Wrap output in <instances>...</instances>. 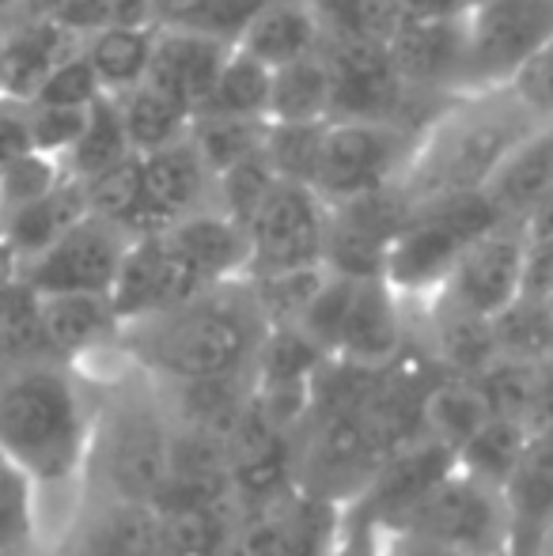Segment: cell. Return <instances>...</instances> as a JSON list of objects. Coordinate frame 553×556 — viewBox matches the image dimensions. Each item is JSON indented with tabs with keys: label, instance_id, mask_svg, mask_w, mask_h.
Here are the masks:
<instances>
[{
	"label": "cell",
	"instance_id": "obj_1",
	"mask_svg": "<svg viewBox=\"0 0 553 556\" xmlns=\"http://www.w3.org/2000/svg\"><path fill=\"white\" fill-rule=\"evenodd\" d=\"M269 318L251 280L201 292L163 315L122 326L118 349L152 382H193L239 375L259 364Z\"/></svg>",
	"mask_w": 553,
	"mask_h": 556
},
{
	"label": "cell",
	"instance_id": "obj_2",
	"mask_svg": "<svg viewBox=\"0 0 553 556\" xmlns=\"http://www.w3.org/2000/svg\"><path fill=\"white\" fill-rule=\"evenodd\" d=\"M96 435V387L76 367H0V454L42 492L80 489Z\"/></svg>",
	"mask_w": 553,
	"mask_h": 556
},
{
	"label": "cell",
	"instance_id": "obj_3",
	"mask_svg": "<svg viewBox=\"0 0 553 556\" xmlns=\"http://www.w3.org/2000/svg\"><path fill=\"white\" fill-rule=\"evenodd\" d=\"M546 125L535 122L504 88L455 96L420 132L399 186L414 208L478 193Z\"/></svg>",
	"mask_w": 553,
	"mask_h": 556
},
{
	"label": "cell",
	"instance_id": "obj_4",
	"mask_svg": "<svg viewBox=\"0 0 553 556\" xmlns=\"http://www.w3.org/2000/svg\"><path fill=\"white\" fill-rule=\"evenodd\" d=\"M88 382L96 387V435L80 500L155 507L171 451V425L160 390L126 356L111 375Z\"/></svg>",
	"mask_w": 553,
	"mask_h": 556
},
{
	"label": "cell",
	"instance_id": "obj_5",
	"mask_svg": "<svg viewBox=\"0 0 553 556\" xmlns=\"http://www.w3.org/2000/svg\"><path fill=\"white\" fill-rule=\"evenodd\" d=\"M326 359L384 367L406 352V311L402 295L387 277H334L326 273L323 288L296 323Z\"/></svg>",
	"mask_w": 553,
	"mask_h": 556
},
{
	"label": "cell",
	"instance_id": "obj_6",
	"mask_svg": "<svg viewBox=\"0 0 553 556\" xmlns=\"http://www.w3.org/2000/svg\"><path fill=\"white\" fill-rule=\"evenodd\" d=\"M497 224H504V216L486 190L417 208L387 254V285L402 295V303L414 295H436L458 257Z\"/></svg>",
	"mask_w": 553,
	"mask_h": 556
},
{
	"label": "cell",
	"instance_id": "obj_7",
	"mask_svg": "<svg viewBox=\"0 0 553 556\" xmlns=\"http://www.w3.org/2000/svg\"><path fill=\"white\" fill-rule=\"evenodd\" d=\"M387 530L414 534L455 556H508L504 489L455 466Z\"/></svg>",
	"mask_w": 553,
	"mask_h": 556
},
{
	"label": "cell",
	"instance_id": "obj_8",
	"mask_svg": "<svg viewBox=\"0 0 553 556\" xmlns=\"http://www.w3.org/2000/svg\"><path fill=\"white\" fill-rule=\"evenodd\" d=\"M417 140V132L399 122H326L311 190L326 205H338L402 182Z\"/></svg>",
	"mask_w": 553,
	"mask_h": 556
},
{
	"label": "cell",
	"instance_id": "obj_9",
	"mask_svg": "<svg viewBox=\"0 0 553 556\" xmlns=\"http://www.w3.org/2000/svg\"><path fill=\"white\" fill-rule=\"evenodd\" d=\"M553 38V0H474L466 12L463 96L501 88Z\"/></svg>",
	"mask_w": 553,
	"mask_h": 556
},
{
	"label": "cell",
	"instance_id": "obj_10",
	"mask_svg": "<svg viewBox=\"0 0 553 556\" xmlns=\"http://www.w3.org/2000/svg\"><path fill=\"white\" fill-rule=\"evenodd\" d=\"M527 277V231L519 220H504L486 231L451 269L436 292V307L455 315L497 323L524 300Z\"/></svg>",
	"mask_w": 553,
	"mask_h": 556
},
{
	"label": "cell",
	"instance_id": "obj_11",
	"mask_svg": "<svg viewBox=\"0 0 553 556\" xmlns=\"http://www.w3.org/2000/svg\"><path fill=\"white\" fill-rule=\"evenodd\" d=\"M251 265L247 277H285V273L323 269L326 201L311 186L277 182L266 205L247 224Z\"/></svg>",
	"mask_w": 553,
	"mask_h": 556
},
{
	"label": "cell",
	"instance_id": "obj_12",
	"mask_svg": "<svg viewBox=\"0 0 553 556\" xmlns=\"http://www.w3.org/2000/svg\"><path fill=\"white\" fill-rule=\"evenodd\" d=\"M213 280L198 269L190 254L183 250V242L171 231L140 235L129 242L126 262L114 280L111 303L118 311L122 326L140 323V318L163 315V311L178 307V303L193 300L201 292H213Z\"/></svg>",
	"mask_w": 553,
	"mask_h": 556
},
{
	"label": "cell",
	"instance_id": "obj_13",
	"mask_svg": "<svg viewBox=\"0 0 553 556\" xmlns=\"http://www.w3.org/2000/svg\"><path fill=\"white\" fill-rule=\"evenodd\" d=\"M129 242L134 239L114 224L84 216L46 254L23 265L20 277L38 295H111Z\"/></svg>",
	"mask_w": 553,
	"mask_h": 556
},
{
	"label": "cell",
	"instance_id": "obj_14",
	"mask_svg": "<svg viewBox=\"0 0 553 556\" xmlns=\"http://www.w3.org/2000/svg\"><path fill=\"white\" fill-rule=\"evenodd\" d=\"M341 507L288 492L277 504L239 515L228 556H334Z\"/></svg>",
	"mask_w": 553,
	"mask_h": 556
},
{
	"label": "cell",
	"instance_id": "obj_15",
	"mask_svg": "<svg viewBox=\"0 0 553 556\" xmlns=\"http://www.w3.org/2000/svg\"><path fill=\"white\" fill-rule=\"evenodd\" d=\"M140 167V216H137V239L140 235L167 231L171 224L186 216L213 208V175L198 160L190 140H178L160 152L137 155Z\"/></svg>",
	"mask_w": 553,
	"mask_h": 556
},
{
	"label": "cell",
	"instance_id": "obj_16",
	"mask_svg": "<svg viewBox=\"0 0 553 556\" xmlns=\"http://www.w3.org/2000/svg\"><path fill=\"white\" fill-rule=\"evenodd\" d=\"M387 50L410 91L463 96L466 76V15L455 20H399Z\"/></svg>",
	"mask_w": 553,
	"mask_h": 556
},
{
	"label": "cell",
	"instance_id": "obj_17",
	"mask_svg": "<svg viewBox=\"0 0 553 556\" xmlns=\"http://www.w3.org/2000/svg\"><path fill=\"white\" fill-rule=\"evenodd\" d=\"M508 556H535L553 530V425L527 435L516 469L504 481Z\"/></svg>",
	"mask_w": 553,
	"mask_h": 556
},
{
	"label": "cell",
	"instance_id": "obj_18",
	"mask_svg": "<svg viewBox=\"0 0 553 556\" xmlns=\"http://www.w3.org/2000/svg\"><path fill=\"white\" fill-rule=\"evenodd\" d=\"M42 333L58 364L84 367L118 349L122 318L111 295H42Z\"/></svg>",
	"mask_w": 553,
	"mask_h": 556
},
{
	"label": "cell",
	"instance_id": "obj_19",
	"mask_svg": "<svg viewBox=\"0 0 553 556\" xmlns=\"http://www.w3.org/2000/svg\"><path fill=\"white\" fill-rule=\"evenodd\" d=\"M160 534V511L148 504L80 500L68 538L53 556H148Z\"/></svg>",
	"mask_w": 553,
	"mask_h": 556
},
{
	"label": "cell",
	"instance_id": "obj_20",
	"mask_svg": "<svg viewBox=\"0 0 553 556\" xmlns=\"http://www.w3.org/2000/svg\"><path fill=\"white\" fill-rule=\"evenodd\" d=\"M228 58H231V46H221L213 38L190 35V30H160L155 35L152 68H148L144 84L167 91L171 99L190 106L193 114L205 103L209 91H213L216 76H221Z\"/></svg>",
	"mask_w": 553,
	"mask_h": 556
},
{
	"label": "cell",
	"instance_id": "obj_21",
	"mask_svg": "<svg viewBox=\"0 0 553 556\" xmlns=\"http://www.w3.org/2000/svg\"><path fill=\"white\" fill-rule=\"evenodd\" d=\"M80 50L73 35L58 27L46 15H30V20L4 27V80H0V96L30 103V96L38 91V84L68 58Z\"/></svg>",
	"mask_w": 553,
	"mask_h": 556
},
{
	"label": "cell",
	"instance_id": "obj_22",
	"mask_svg": "<svg viewBox=\"0 0 553 556\" xmlns=\"http://www.w3.org/2000/svg\"><path fill=\"white\" fill-rule=\"evenodd\" d=\"M84 216H91L88 193H84V186L76 182V178H65V182L46 193V198L4 213V231H0V239L20 257V269H23V265L35 262L38 254H46L61 235L73 231Z\"/></svg>",
	"mask_w": 553,
	"mask_h": 556
},
{
	"label": "cell",
	"instance_id": "obj_23",
	"mask_svg": "<svg viewBox=\"0 0 553 556\" xmlns=\"http://www.w3.org/2000/svg\"><path fill=\"white\" fill-rule=\"evenodd\" d=\"M318 46H323V38H318L311 0L307 4H300V0H266L251 20V27H247V35L239 38L236 50L274 73V68H285L292 61L318 53Z\"/></svg>",
	"mask_w": 553,
	"mask_h": 556
},
{
	"label": "cell",
	"instance_id": "obj_24",
	"mask_svg": "<svg viewBox=\"0 0 553 556\" xmlns=\"http://www.w3.org/2000/svg\"><path fill=\"white\" fill-rule=\"evenodd\" d=\"M160 27H106L84 38L80 53L88 58L103 96H126L148 80Z\"/></svg>",
	"mask_w": 553,
	"mask_h": 556
},
{
	"label": "cell",
	"instance_id": "obj_25",
	"mask_svg": "<svg viewBox=\"0 0 553 556\" xmlns=\"http://www.w3.org/2000/svg\"><path fill=\"white\" fill-rule=\"evenodd\" d=\"M118 99L122 122H126V137L134 155L160 152L167 144H178L190 132V106H183L178 99H171L167 91L152 88V84H140V88L126 91Z\"/></svg>",
	"mask_w": 553,
	"mask_h": 556
},
{
	"label": "cell",
	"instance_id": "obj_26",
	"mask_svg": "<svg viewBox=\"0 0 553 556\" xmlns=\"http://www.w3.org/2000/svg\"><path fill=\"white\" fill-rule=\"evenodd\" d=\"M126 160H134V148H129L118 99L103 96L88 111V122H84L80 140H76L73 152L61 160V167H65V175L76 178V182H91V178L122 167Z\"/></svg>",
	"mask_w": 553,
	"mask_h": 556
},
{
	"label": "cell",
	"instance_id": "obj_27",
	"mask_svg": "<svg viewBox=\"0 0 553 556\" xmlns=\"http://www.w3.org/2000/svg\"><path fill=\"white\" fill-rule=\"evenodd\" d=\"M269 122H330V68L323 53L274 68Z\"/></svg>",
	"mask_w": 553,
	"mask_h": 556
},
{
	"label": "cell",
	"instance_id": "obj_28",
	"mask_svg": "<svg viewBox=\"0 0 553 556\" xmlns=\"http://www.w3.org/2000/svg\"><path fill=\"white\" fill-rule=\"evenodd\" d=\"M236 504L205 507V511L160 515V534L148 556H228L236 534Z\"/></svg>",
	"mask_w": 553,
	"mask_h": 556
},
{
	"label": "cell",
	"instance_id": "obj_29",
	"mask_svg": "<svg viewBox=\"0 0 553 556\" xmlns=\"http://www.w3.org/2000/svg\"><path fill=\"white\" fill-rule=\"evenodd\" d=\"M42 359H53L42 333V295L20 277L0 292V367Z\"/></svg>",
	"mask_w": 553,
	"mask_h": 556
},
{
	"label": "cell",
	"instance_id": "obj_30",
	"mask_svg": "<svg viewBox=\"0 0 553 556\" xmlns=\"http://www.w3.org/2000/svg\"><path fill=\"white\" fill-rule=\"evenodd\" d=\"M186 140L193 144L198 160L213 178L224 170L239 167L243 160L262 152L266 140V122H251V117H221V114H193Z\"/></svg>",
	"mask_w": 553,
	"mask_h": 556
},
{
	"label": "cell",
	"instance_id": "obj_31",
	"mask_svg": "<svg viewBox=\"0 0 553 556\" xmlns=\"http://www.w3.org/2000/svg\"><path fill=\"white\" fill-rule=\"evenodd\" d=\"M269 84L274 73L247 53L231 50L216 76L213 91L193 114H221V117H251V122H269Z\"/></svg>",
	"mask_w": 553,
	"mask_h": 556
},
{
	"label": "cell",
	"instance_id": "obj_32",
	"mask_svg": "<svg viewBox=\"0 0 553 556\" xmlns=\"http://www.w3.org/2000/svg\"><path fill=\"white\" fill-rule=\"evenodd\" d=\"M46 542L42 534V492L20 466L0 454V553L27 549Z\"/></svg>",
	"mask_w": 553,
	"mask_h": 556
},
{
	"label": "cell",
	"instance_id": "obj_33",
	"mask_svg": "<svg viewBox=\"0 0 553 556\" xmlns=\"http://www.w3.org/2000/svg\"><path fill=\"white\" fill-rule=\"evenodd\" d=\"M323 132L326 122H266L262 155H266L280 182L311 186L318 152H323Z\"/></svg>",
	"mask_w": 553,
	"mask_h": 556
},
{
	"label": "cell",
	"instance_id": "obj_34",
	"mask_svg": "<svg viewBox=\"0 0 553 556\" xmlns=\"http://www.w3.org/2000/svg\"><path fill=\"white\" fill-rule=\"evenodd\" d=\"M262 4L266 0H190V8L163 30H190V35L213 38V42L236 50Z\"/></svg>",
	"mask_w": 553,
	"mask_h": 556
},
{
	"label": "cell",
	"instance_id": "obj_35",
	"mask_svg": "<svg viewBox=\"0 0 553 556\" xmlns=\"http://www.w3.org/2000/svg\"><path fill=\"white\" fill-rule=\"evenodd\" d=\"M103 99V88H99L96 73H91L88 58L80 50L68 53L42 84L30 96V106H58V111H91V106Z\"/></svg>",
	"mask_w": 553,
	"mask_h": 556
},
{
	"label": "cell",
	"instance_id": "obj_36",
	"mask_svg": "<svg viewBox=\"0 0 553 556\" xmlns=\"http://www.w3.org/2000/svg\"><path fill=\"white\" fill-rule=\"evenodd\" d=\"M65 178L68 175L61 167V160H50V155H38V152L8 163V167H0V213H12V208H23L30 201L46 198Z\"/></svg>",
	"mask_w": 553,
	"mask_h": 556
},
{
	"label": "cell",
	"instance_id": "obj_37",
	"mask_svg": "<svg viewBox=\"0 0 553 556\" xmlns=\"http://www.w3.org/2000/svg\"><path fill=\"white\" fill-rule=\"evenodd\" d=\"M539 125H553V38L501 84Z\"/></svg>",
	"mask_w": 553,
	"mask_h": 556
},
{
	"label": "cell",
	"instance_id": "obj_38",
	"mask_svg": "<svg viewBox=\"0 0 553 556\" xmlns=\"http://www.w3.org/2000/svg\"><path fill=\"white\" fill-rule=\"evenodd\" d=\"M30 148L50 160H65L73 144L80 140L88 111H58V106H30Z\"/></svg>",
	"mask_w": 553,
	"mask_h": 556
},
{
	"label": "cell",
	"instance_id": "obj_39",
	"mask_svg": "<svg viewBox=\"0 0 553 556\" xmlns=\"http://www.w3.org/2000/svg\"><path fill=\"white\" fill-rule=\"evenodd\" d=\"M30 152H35V148H30V114H27V103L0 96V167L23 160V155H30Z\"/></svg>",
	"mask_w": 553,
	"mask_h": 556
},
{
	"label": "cell",
	"instance_id": "obj_40",
	"mask_svg": "<svg viewBox=\"0 0 553 556\" xmlns=\"http://www.w3.org/2000/svg\"><path fill=\"white\" fill-rule=\"evenodd\" d=\"M399 20H455L470 12L474 0H387Z\"/></svg>",
	"mask_w": 553,
	"mask_h": 556
},
{
	"label": "cell",
	"instance_id": "obj_41",
	"mask_svg": "<svg viewBox=\"0 0 553 556\" xmlns=\"http://www.w3.org/2000/svg\"><path fill=\"white\" fill-rule=\"evenodd\" d=\"M376 556H455L440 545L425 542L414 534H399V530H376Z\"/></svg>",
	"mask_w": 553,
	"mask_h": 556
},
{
	"label": "cell",
	"instance_id": "obj_42",
	"mask_svg": "<svg viewBox=\"0 0 553 556\" xmlns=\"http://www.w3.org/2000/svg\"><path fill=\"white\" fill-rule=\"evenodd\" d=\"M334 556H376V530L341 511V538L334 545Z\"/></svg>",
	"mask_w": 553,
	"mask_h": 556
},
{
	"label": "cell",
	"instance_id": "obj_43",
	"mask_svg": "<svg viewBox=\"0 0 553 556\" xmlns=\"http://www.w3.org/2000/svg\"><path fill=\"white\" fill-rule=\"evenodd\" d=\"M12 280H20V257H15L12 250L4 247V239H0V292H4Z\"/></svg>",
	"mask_w": 553,
	"mask_h": 556
},
{
	"label": "cell",
	"instance_id": "obj_44",
	"mask_svg": "<svg viewBox=\"0 0 553 556\" xmlns=\"http://www.w3.org/2000/svg\"><path fill=\"white\" fill-rule=\"evenodd\" d=\"M0 556H53V549L46 542H38V545H27V549H12V553H0Z\"/></svg>",
	"mask_w": 553,
	"mask_h": 556
},
{
	"label": "cell",
	"instance_id": "obj_45",
	"mask_svg": "<svg viewBox=\"0 0 553 556\" xmlns=\"http://www.w3.org/2000/svg\"><path fill=\"white\" fill-rule=\"evenodd\" d=\"M535 556H553V530L546 534V542L539 545V553H535Z\"/></svg>",
	"mask_w": 553,
	"mask_h": 556
},
{
	"label": "cell",
	"instance_id": "obj_46",
	"mask_svg": "<svg viewBox=\"0 0 553 556\" xmlns=\"http://www.w3.org/2000/svg\"><path fill=\"white\" fill-rule=\"evenodd\" d=\"M0 80H4V23H0Z\"/></svg>",
	"mask_w": 553,
	"mask_h": 556
},
{
	"label": "cell",
	"instance_id": "obj_47",
	"mask_svg": "<svg viewBox=\"0 0 553 556\" xmlns=\"http://www.w3.org/2000/svg\"><path fill=\"white\" fill-rule=\"evenodd\" d=\"M300 4H307V0H300Z\"/></svg>",
	"mask_w": 553,
	"mask_h": 556
}]
</instances>
